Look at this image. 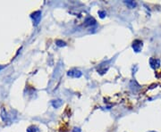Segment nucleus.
Instances as JSON below:
<instances>
[{
	"label": "nucleus",
	"mask_w": 161,
	"mask_h": 132,
	"mask_svg": "<svg viewBox=\"0 0 161 132\" xmlns=\"http://www.w3.org/2000/svg\"><path fill=\"white\" fill-rule=\"evenodd\" d=\"M31 18L33 19L34 25H38L40 19H41V13H40V11H37V12L33 13L31 14Z\"/></svg>",
	"instance_id": "nucleus-1"
},
{
	"label": "nucleus",
	"mask_w": 161,
	"mask_h": 132,
	"mask_svg": "<svg viewBox=\"0 0 161 132\" xmlns=\"http://www.w3.org/2000/svg\"><path fill=\"white\" fill-rule=\"evenodd\" d=\"M67 74H68V76H71V77H74V78H80L81 76V72L80 71L72 70V71H68Z\"/></svg>",
	"instance_id": "nucleus-2"
},
{
	"label": "nucleus",
	"mask_w": 161,
	"mask_h": 132,
	"mask_svg": "<svg viewBox=\"0 0 161 132\" xmlns=\"http://www.w3.org/2000/svg\"><path fill=\"white\" fill-rule=\"evenodd\" d=\"M137 43H138L137 40H135L133 44V49H134L135 52H139V51L140 50V48L142 47V41H140L139 44H137Z\"/></svg>",
	"instance_id": "nucleus-3"
},
{
	"label": "nucleus",
	"mask_w": 161,
	"mask_h": 132,
	"mask_svg": "<svg viewBox=\"0 0 161 132\" xmlns=\"http://www.w3.org/2000/svg\"><path fill=\"white\" fill-rule=\"evenodd\" d=\"M52 104H53V106L55 107V108H57V107H59L61 104H62V101L61 100H55V101L52 102Z\"/></svg>",
	"instance_id": "nucleus-4"
},
{
	"label": "nucleus",
	"mask_w": 161,
	"mask_h": 132,
	"mask_svg": "<svg viewBox=\"0 0 161 132\" xmlns=\"http://www.w3.org/2000/svg\"><path fill=\"white\" fill-rule=\"evenodd\" d=\"M125 4H127V6H130L131 8L134 7V6H136V3H135V2H133V1H125Z\"/></svg>",
	"instance_id": "nucleus-5"
},
{
	"label": "nucleus",
	"mask_w": 161,
	"mask_h": 132,
	"mask_svg": "<svg viewBox=\"0 0 161 132\" xmlns=\"http://www.w3.org/2000/svg\"><path fill=\"white\" fill-rule=\"evenodd\" d=\"M56 42H58V43H60L59 45H57V46H65V42H62V41H56Z\"/></svg>",
	"instance_id": "nucleus-6"
}]
</instances>
